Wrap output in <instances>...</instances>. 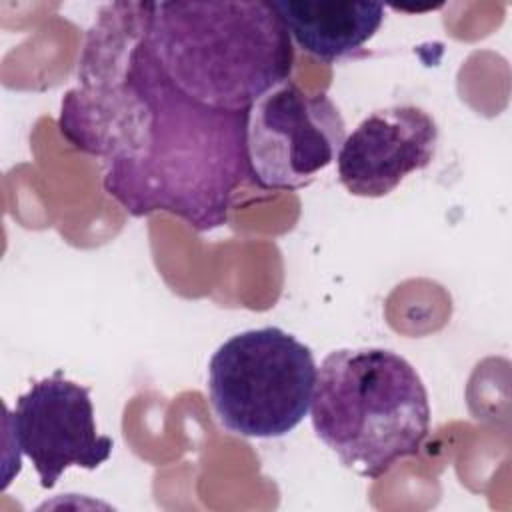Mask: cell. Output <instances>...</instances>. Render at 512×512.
<instances>
[{
	"instance_id": "obj_1",
	"label": "cell",
	"mask_w": 512,
	"mask_h": 512,
	"mask_svg": "<svg viewBox=\"0 0 512 512\" xmlns=\"http://www.w3.org/2000/svg\"><path fill=\"white\" fill-rule=\"evenodd\" d=\"M152 2L100 6L58 130L102 162V186L130 216L168 212L196 232L228 222L250 176L248 110L204 106L164 72L150 42Z\"/></svg>"
},
{
	"instance_id": "obj_2",
	"label": "cell",
	"mask_w": 512,
	"mask_h": 512,
	"mask_svg": "<svg viewBox=\"0 0 512 512\" xmlns=\"http://www.w3.org/2000/svg\"><path fill=\"white\" fill-rule=\"evenodd\" d=\"M150 42L172 82L216 110H250L294 68L292 38L266 0L152 2Z\"/></svg>"
},
{
	"instance_id": "obj_3",
	"label": "cell",
	"mask_w": 512,
	"mask_h": 512,
	"mask_svg": "<svg viewBox=\"0 0 512 512\" xmlns=\"http://www.w3.org/2000/svg\"><path fill=\"white\" fill-rule=\"evenodd\" d=\"M316 436L362 478L418 456L430 402L416 368L386 348L332 350L318 366L310 404Z\"/></svg>"
},
{
	"instance_id": "obj_4",
	"label": "cell",
	"mask_w": 512,
	"mask_h": 512,
	"mask_svg": "<svg viewBox=\"0 0 512 512\" xmlns=\"http://www.w3.org/2000/svg\"><path fill=\"white\" fill-rule=\"evenodd\" d=\"M318 366L312 350L278 326L238 332L208 362L218 422L244 438H278L310 412Z\"/></svg>"
},
{
	"instance_id": "obj_5",
	"label": "cell",
	"mask_w": 512,
	"mask_h": 512,
	"mask_svg": "<svg viewBox=\"0 0 512 512\" xmlns=\"http://www.w3.org/2000/svg\"><path fill=\"white\" fill-rule=\"evenodd\" d=\"M346 138V124L328 94H308L286 80L248 110L246 156L264 190H298L328 168Z\"/></svg>"
},
{
	"instance_id": "obj_6",
	"label": "cell",
	"mask_w": 512,
	"mask_h": 512,
	"mask_svg": "<svg viewBox=\"0 0 512 512\" xmlns=\"http://www.w3.org/2000/svg\"><path fill=\"white\" fill-rule=\"evenodd\" d=\"M6 426L16 452L32 462L46 490L72 466L96 470L114 448L110 436L98 434L90 388L60 370L20 394L12 412L6 408Z\"/></svg>"
},
{
	"instance_id": "obj_7",
	"label": "cell",
	"mask_w": 512,
	"mask_h": 512,
	"mask_svg": "<svg viewBox=\"0 0 512 512\" xmlns=\"http://www.w3.org/2000/svg\"><path fill=\"white\" fill-rule=\"evenodd\" d=\"M438 136L436 120L420 106L376 110L346 134L336 156L338 180L352 196L382 198L432 162Z\"/></svg>"
},
{
	"instance_id": "obj_8",
	"label": "cell",
	"mask_w": 512,
	"mask_h": 512,
	"mask_svg": "<svg viewBox=\"0 0 512 512\" xmlns=\"http://www.w3.org/2000/svg\"><path fill=\"white\" fill-rule=\"evenodd\" d=\"M272 8L296 46L324 64L358 52L384 22L380 2L276 0Z\"/></svg>"
}]
</instances>
